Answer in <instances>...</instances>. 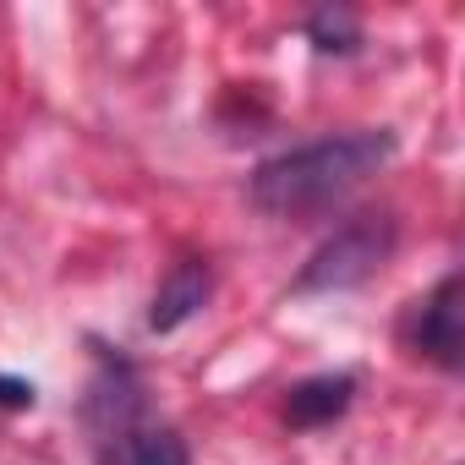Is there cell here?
<instances>
[{"instance_id":"obj_1","label":"cell","mask_w":465,"mask_h":465,"mask_svg":"<svg viewBox=\"0 0 465 465\" xmlns=\"http://www.w3.org/2000/svg\"><path fill=\"white\" fill-rule=\"evenodd\" d=\"M394 159V132L383 126H356V132H329L312 143H296L252 170V203L274 219H312L334 203H345L367 175H378Z\"/></svg>"},{"instance_id":"obj_4","label":"cell","mask_w":465,"mask_h":465,"mask_svg":"<svg viewBox=\"0 0 465 465\" xmlns=\"http://www.w3.org/2000/svg\"><path fill=\"white\" fill-rule=\"evenodd\" d=\"M405 345L443 372L465 367V323H460V274H443L405 318Z\"/></svg>"},{"instance_id":"obj_2","label":"cell","mask_w":465,"mask_h":465,"mask_svg":"<svg viewBox=\"0 0 465 465\" xmlns=\"http://www.w3.org/2000/svg\"><path fill=\"white\" fill-rule=\"evenodd\" d=\"M88 416L99 427V465H192L186 438L175 427H159L143 416L137 400V378L126 361L104 356V372L94 383Z\"/></svg>"},{"instance_id":"obj_5","label":"cell","mask_w":465,"mask_h":465,"mask_svg":"<svg viewBox=\"0 0 465 465\" xmlns=\"http://www.w3.org/2000/svg\"><path fill=\"white\" fill-rule=\"evenodd\" d=\"M208 296H213V269H208L203 258H181V263H170V274H164L159 291H153L148 329H153V334H175L181 323H192V318L208 307Z\"/></svg>"},{"instance_id":"obj_6","label":"cell","mask_w":465,"mask_h":465,"mask_svg":"<svg viewBox=\"0 0 465 465\" xmlns=\"http://www.w3.org/2000/svg\"><path fill=\"white\" fill-rule=\"evenodd\" d=\"M351 400H356V378H351V372H318V378L291 383V394H285V421L302 427V432H312V427L340 421V416L351 411Z\"/></svg>"},{"instance_id":"obj_3","label":"cell","mask_w":465,"mask_h":465,"mask_svg":"<svg viewBox=\"0 0 465 465\" xmlns=\"http://www.w3.org/2000/svg\"><path fill=\"white\" fill-rule=\"evenodd\" d=\"M400 247V219L394 213H356L345 219L334 236L302 263V274L291 280L296 296H334V291H356L367 285Z\"/></svg>"},{"instance_id":"obj_7","label":"cell","mask_w":465,"mask_h":465,"mask_svg":"<svg viewBox=\"0 0 465 465\" xmlns=\"http://www.w3.org/2000/svg\"><path fill=\"white\" fill-rule=\"evenodd\" d=\"M307 39L323 55H351V50H361V23L351 12H312L307 17Z\"/></svg>"},{"instance_id":"obj_8","label":"cell","mask_w":465,"mask_h":465,"mask_svg":"<svg viewBox=\"0 0 465 465\" xmlns=\"http://www.w3.org/2000/svg\"><path fill=\"white\" fill-rule=\"evenodd\" d=\"M34 400H39V389H34V383L0 372V405H6V411H34Z\"/></svg>"}]
</instances>
